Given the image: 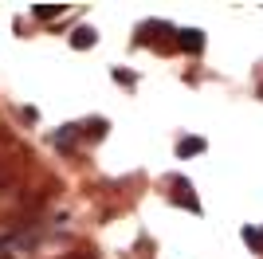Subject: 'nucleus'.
Listing matches in <instances>:
<instances>
[{
    "label": "nucleus",
    "instance_id": "f257e3e1",
    "mask_svg": "<svg viewBox=\"0 0 263 259\" xmlns=\"http://www.w3.org/2000/svg\"><path fill=\"white\" fill-rule=\"evenodd\" d=\"M177 43H181L185 51H200V47H204V40H200L197 28H181V32H177Z\"/></svg>",
    "mask_w": 263,
    "mask_h": 259
},
{
    "label": "nucleus",
    "instance_id": "f03ea898",
    "mask_svg": "<svg viewBox=\"0 0 263 259\" xmlns=\"http://www.w3.org/2000/svg\"><path fill=\"white\" fill-rule=\"evenodd\" d=\"M71 47H95V28H79L71 35Z\"/></svg>",
    "mask_w": 263,
    "mask_h": 259
},
{
    "label": "nucleus",
    "instance_id": "7ed1b4c3",
    "mask_svg": "<svg viewBox=\"0 0 263 259\" xmlns=\"http://www.w3.org/2000/svg\"><path fill=\"white\" fill-rule=\"evenodd\" d=\"M173 189H181V200H185V205L193 208V212H200V205H197V196H189V181H177Z\"/></svg>",
    "mask_w": 263,
    "mask_h": 259
},
{
    "label": "nucleus",
    "instance_id": "20e7f679",
    "mask_svg": "<svg viewBox=\"0 0 263 259\" xmlns=\"http://www.w3.org/2000/svg\"><path fill=\"white\" fill-rule=\"evenodd\" d=\"M200 150H204V141H200V138H185V141H181V153H185V157H189V153H200Z\"/></svg>",
    "mask_w": 263,
    "mask_h": 259
},
{
    "label": "nucleus",
    "instance_id": "39448f33",
    "mask_svg": "<svg viewBox=\"0 0 263 259\" xmlns=\"http://www.w3.org/2000/svg\"><path fill=\"white\" fill-rule=\"evenodd\" d=\"M35 16H40V20H47V16H59V4H40V8H35Z\"/></svg>",
    "mask_w": 263,
    "mask_h": 259
},
{
    "label": "nucleus",
    "instance_id": "423d86ee",
    "mask_svg": "<svg viewBox=\"0 0 263 259\" xmlns=\"http://www.w3.org/2000/svg\"><path fill=\"white\" fill-rule=\"evenodd\" d=\"M243 239H248L252 248H263V232H255V228H248V232H243Z\"/></svg>",
    "mask_w": 263,
    "mask_h": 259
},
{
    "label": "nucleus",
    "instance_id": "0eeeda50",
    "mask_svg": "<svg viewBox=\"0 0 263 259\" xmlns=\"http://www.w3.org/2000/svg\"><path fill=\"white\" fill-rule=\"evenodd\" d=\"M83 259H90V255H83Z\"/></svg>",
    "mask_w": 263,
    "mask_h": 259
}]
</instances>
